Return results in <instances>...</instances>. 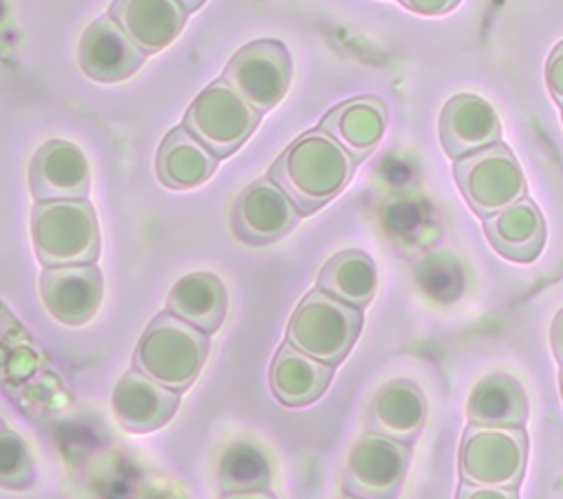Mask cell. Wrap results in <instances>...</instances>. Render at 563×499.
<instances>
[{
    "instance_id": "cell-1",
    "label": "cell",
    "mask_w": 563,
    "mask_h": 499,
    "mask_svg": "<svg viewBox=\"0 0 563 499\" xmlns=\"http://www.w3.org/2000/svg\"><path fill=\"white\" fill-rule=\"evenodd\" d=\"M356 160L323 130L295 138L268 169L301 215L319 211L334 200L354 174Z\"/></svg>"
},
{
    "instance_id": "cell-2",
    "label": "cell",
    "mask_w": 563,
    "mask_h": 499,
    "mask_svg": "<svg viewBox=\"0 0 563 499\" xmlns=\"http://www.w3.org/2000/svg\"><path fill=\"white\" fill-rule=\"evenodd\" d=\"M207 356L209 334L165 310L141 334L132 361L134 369L183 393L200 376Z\"/></svg>"
},
{
    "instance_id": "cell-3",
    "label": "cell",
    "mask_w": 563,
    "mask_h": 499,
    "mask_svg": "<svg viewBox=\"0 0 563 499\" xmlns=\"http://www.w3.org/2000/svg\"><path fill=\"white\" fill-rule=\"evenodd\" d=\"M31 242L44 268L95 264L101 237L92 204L86 198L35 202L31 211Z\"/></svg>"
},
{
    "instance_id": "cell-4",
    "label": "cell",
    "mask_w": 563,
    "mask_h": 499,
    "mask_svg": "<svg viewBox=\"0 0 563 499\" xmlns=\"http://www.w3.org/2000/svg\"><path fill=\"white\" fill-rule=\"evenodd\" d=\"M361 328L363 312L358 308L314 288L297 303L286 328V343L334 367L350 354Z\"/></svg>"
},
{
    "instance_id": "cell-5",
    "label": "cell",
    "mask_w": 563,
    "mask_h": 499,
    "mask_svg": "<svg viewBox=\"0 0 563 499\" xmlns=\"http://www.w3.org/2000/svg\"><path fill=\"white\" fill-rule=\"evenodd\" d=\"M528 462L523 426L468 424L460 442V477L477 486L517 488Z\"/></svg>"
},
{
    "instance_id": "cell-6",
    "label": "cell",
    "mask_w": 563,
    "mask_h": 499,
    "mask_svg": "<svg viewBox=\"0 0 563 499\" xmlns=\"http://www.w3.org/2000/svg\"><path fill=\"white\" fill-rule=\"evenodd\" d=\"M257 112L224 79L209 84L187 108L183 127L191 132L213 156L238 152L260 123Z\"/></svg>"
},
{
    "instance_id": "cell-7",
    "label": "cell",
    "mask_w": 563,
    "mask_h": 499,
    "mask_svg": "<svg viewBox=\"0 0 563 499\" xmlns=\"http://www.w3.org/2000/svg\"><path fill=\"white\" fill-rule=\"evenodd\" d=\"M453 174L464 200L479 218H488L526 198L523 169L501 141L457 158Z\"/></svg>"
},
{
    "instance_id": "cell-8",
    "label": "cell",
    "mask_w": 563,
    "mask_h": 499,
    "mask_svg": "<svg viewBox=\"0 0 563 499\" xmlns=\"http://www.w3.org/2000/svg\"><path fill=\"white\" fill-rule=\"evenodd\" d=\"M409 444L372 431L361 433L345 455L341 488L358 499H396L409 468Z\"/></svg>"
},
{
    "instance_id": "cell-9",
    "label": "cell",
    "mask_w": 563,
    "mask_h": 499,
    "mask_svg": "<svg viewBox=\"0 0 563 499\" xmlns=\"http://www.w3.org/2000/svg\"><path fill=\"white\" fill-rule=\"evenodd\" d=\"M222 79L257 112H268L290 88L292 59L284 44L257 40L229 59Z\"/></svg>"
},
{
    "instance_id": "cell-10",
    "label": "cell",
    "mask_w": 563,
    "mask_h": 499,
    "mask_svg": "<svg viewBox=\"0 0 563 499\" xmlns=\"http://www.w3.org/2000/svg\"><path fill=\"white\" fill-rule=\"evenodd\" d=\"M46 312L68 328L86 325L103 301V279L95 264L51 266L40 275Z\"/></svg>"
},
{
    "instance_id": "cell-11",
    "label": "cell",
    "mask_w": 563,
    "mask_h": 499,
    "mask_svg": "<svg viewBox=\"0 0 563 499\" xmlns=\"http://www.w3.org/2000/svg\"><path fill=\"white\" fill-rule=\"evenodd\" d=\"M299 215L279 185L271 178H260L238 196L231 222L242 242L262 246L284 237L297 224Z\"/></svg>"
},
{
    "instance_id": "cell-12",
    "label": "cell",
    "mask_w": 563,
    "mask_h": 499,
    "mask_svg": "<svg viewBox=\"0 0 563 499\" xmlns=\"http://www.w3.org/2000/svg\"><path fill=\"white\" fill-rule=\"evenodd\" d=\"M29 187L35 202L84 200L90 191L88 156L70 141H46L31 158Z\"/></svg>"
},
{
    "instance_id": "cell-13",
    "label": "cell",
    "mask_w": 563,
    "mask_h": 499,
    "mask_svg": "<svg viewBox=\"0 0 563 499\" xmlns=\"http://www.w3.org/2000/svg\"><path fill=\"white\" fill-rule=\"evenodd\" d=\"M180 404V393L156 382L139 369L121 374L112 389L114 420L128 433H152L165 426Z\"/></svg>"
},
{
    "instance_id": "cell-14",
    "label": "cell",
    "mask_w": 563,
    "mask_h": 499,
    "mask_svg": "<svg viewBox=\"0 0 563 499\" xmlns=\"http://www.w3.org/2000/svg\"><path fill=\"white\" fill-rule=\"evenodd\" d=\"M145 55L119 29L110 15L90 22L77 42V62L86 77L101 84H117L132 77Z\"/></svg>"
},
{
    "instance_id": "cell-15",
    "label": "cell",
    "mask_w": 563,
    "mask_h": 499,
    "mask_svg": "<svg viewBox=\"0 0 563 499\" xmlns=\"http://www.w3.org/2000/svg\"><path fill=\"white\" fill-rule=\"evenodd\" d=\"M440 143L457 160L501 141V121L495 108L477 95H455L440 112Z\"/></svg>"
},
{
    "instance_id": "cell-16",
    "label": "cell",
    "mask_w": 563,
    "mask_h": 499,
    "mask_svg": "<svg viewBox=\"0 0 563 499\" xmlns=\"http://www.w3.org/2000/svg\"><path fill=\"white\" fill-rule=\"evenodd\" d=\"M427 413L429 407L422 389L407 378H396L385 382L369 400L365 426L372 433L411 444L420 435Z\"/></svg>"
},
{
    "instance_id": "cell-17",
    "label": "cell",
    "mask_w": 563,
    "mask_h": 499,
    "mask_svg": "<svg viewBox=\"0 0 563 499\" xmlns=\"http://www.w3.org/2000/svg\"><path fill=\"white\" fill-rule=\"evenodd\" d=\"M110 18L143 55L167 48L183 31L187 11L178 0H114Z\"/></svg>"
},
{
    "instance_id": "cell-18",
    "label": "cell",
    "mask_w": 563,
    "mask_h": 499,
    "mask_svg": "<svg viewBox=\"0 0 563 499\" xmlns=\"http://www.w3.org/2000/svg\"><path fill=\"white\" fill-rule=\"evenodd\" d=\"M387 127V106L383 99L365 95L334 106L319 130L330 134L356 163L367 158L380 143Z\"/></svg>"
},
{
    "instance_id": "cell-19",
    "label": "cell",
    "mask_w": 563,
    "mask_h": 499,
    "mask_svg": "<svg viewBox=\"0 0 563 499\" xmlns=\"http://www.w3.org/2000/svg\"><path fill=\"white\" fill-rule=\"evenodd\" d=\"M484 233L490 246L506 259L534 262L545 244V220L541 209L521 198L510 207L484 218Z\"/></svg>"
},
{
    "instance_id": "cell-20",
    "label": "cell",
    "mask_w": 563,
    "mask_h": 499,
    "mask_svg": "<svg viewBox=\"0 0 563 499\" xmlns=\"http://www.w3.org/2000/svg\"><path fill=\"white\" fill-rule=\"evenodd\" d=\"M332 376V365L299 352L290 343H282L268 369V385L282 404L306 407L323 396Z\"/></svg>"
},
{
    "instance_id": "cell-21",
    "label": "cell",
    "mask_w": 563,
    "mask_h": 499,
    "mask_svg": "<svg viewBox=\"0 0 563 499\" xmlns=\"http://www.w3.org/2000/svg\"><path fill=\"white\" fill-rule=\"evenodd\" d=\"M165 306L169 314L183 319L205 334H213L224 323L229 297L224 284L213 273L196 270L176 279V284L169 288Z\"/></svg>"
},
{
    "instance_id": "cell-22",
    "label": "cell",
    "mask_w": 563,
    "mask_h": 499,
    "mask_svg": "<svg viewBox=\"0 0 563 499\" xmlns=\"http://www.w3.org/2000/svg\"><path fill=\"white\" fill-rule=\"evenodd\" d=\"M466 418L471 424L482 426H523L528 420L523 385L501 372L479 378L468 393Z\"/></svg>"
},
{
    "instance_id": "cell-23",
    "label": "cell",
    "mask_w": 563,
    "mask_h": 499,
    "mask_svg": "<svg viewBox=\"0 0 563 499\" xmlns=\"http://www.w3.org/2000/svg\"><path fill=\"white\" fill-rule=\"evenodd\" d=\"M218 160V156L180 125L163 138L156 154V174L169 189H194L213 176Z\"/></svg>"
},
{
    "instance_id": "cell-24",
    "label": "cell",
    "mask_w": 563,
    "mask_h": 499,
    "mask_svg": "<svg viewBox=\"0 0 563 499\" xmlns=\"http://www.w3.org/2000/svg\"><path fill=\"white\" fill-rule=\"evenodd\" d=\"M317 288L352 308L363 310L378 290L376 264L363 251H341L321 266Z\"/></svg>"
},
{
    "instance_id": "cell-25",
    "label": "cell",
    "mask_w": 563,
    "mask_h": 499,
    "mask_svg": "<svg viewBox=\"0 0 563 499\" xmlns=\"http://www.w3.org/2000/svg\"><path fill=\"white\" fill-rule=\"evenodd\" d=\"M273 466L266 453L251 442H233L224 448L218 464V486L222 495L268 490Z\"/></svg>"
},
{
    "instance_id": "cell-26",
    "label": "cell",
    "mask_w": 563,
    "mask_h": 499,
    "mask_svg": "<svg viewBox=\"0 0 563 499\" xmlns=\"http://www.w3.org/2000/svg\"><path fill=\"white\" fill-rule=\"evenodd\" d=\"M35 481V459L26 440L11 429L0 431V488L24 490Z\"/></svg>"
},
{
    "instance_id": "cell-27",
    "label": "cell",
    "mask_w": 563,
    "mask_h": 499,
    "mask_svg": "<svg viewBox=\"0 0 563 499\" xmlns=\"http://www.w3.org/2000/svg\"><path fill=\"white\" fill-rule=\"evenodd\" d=\"M545 84L552 99L563 106V42H559L545 64Z\"/></svg>"
},
{
    "instance_id": "cell-28",
    "label": "cell",
    "mask_w": 563,
    "mask_h": 499,
    "mask_svg": "<svg viewBox=\"0 0 563 499\" xmlns=\"http://www.w3.org/2000/svg\"><path fill=\"white\" fill-rule=\"evenodd\" d=\"M455 499H519L517 488H499V486H477L462 481L457 486Z\"/></svg>"
},
{
    "instance_id": "cell-29",
    "label": "cell",
    "mask_w": 563,
    "mask_h": 499,
    "mask_svg": "<svg viewBox=\"0 0 563 499\" xmlns=\"http://www.w3.org/2000/svg\"><path fill=\"white\" fill-rule=\"evenodd\" d=\"M457 2L460 0H400V4L420 15H442L457 7Z\"/></svg>"
},
{
    "instance_id": "cell-30",
    "label": "cell",
    "mask_w": 563,
    "mask_h": 499,
    "mask_svg": "<svg viewBox=\"0 0 563 499\" xmlns=\"http://www.w3.org/2000/svg\"><path fill=\"white\" fill-rule=\"evenodd\" d=\"M550 347L554 358L563 365V308L554 314L550 325Z\"/></svg>"
},
{
    "instance_id": "cell-31",
    "label": "cell",
    "mask_w": 563,
    "mask_h": 499,
    "mask_svg": "<svg viewBox=\"0 0 563 499\" xmlns=\"http://www.w3.org/2000/svg\"><path fill=\"white\" fill-rule=\"evenodd\" d=\"M220 499H277L271 490H251V492H229Z\"/></svg>"
},
{
    "instance_id": "cell-32",
    "label": "cell",
    "mask_w": 563,
    "mask_h": 499,
    "mask_svg": "<svg viewBox=\"0 0 563 499\" xmlns=\"http://www.w3.org/2000/svg\"><path fill=\"white\" fill-rule=\"evenodd\" d=\"M207 0H178V4L189 13V11H196V9H200L202 4H205Z\"/></svg>"
},
{
    "instance_id": "cell-33",
    "label": "cell",
    "mask_w": 563,
    "mask_h": 499,
    "mask_svg": "<svg viewBox=\"0 0 563 499\" xmlns=\"http://www.w3.org/2000/svg\"><path fill=\"white\" fill-rule=\"evenodd\" d=\"M559 389H561V400H563V365H561V378H559Z\"/></svg>"
},
{
    "instance_id": "cell-34",
    "label": "cell",
    "mask_w": 563,
    "mask_h": 499,
    "mask_svg": "<svg viewBox=\"0 0 563 499\" xmlns=\"http://www.w3.org/2000/svg\"><path fill=\"white\" fill-rule=\"evenodd\" d=\"M339 499H358V497H352V495H345V492H343Z\"/></svg>"
},
{
    "instance_id": "cell-35",
    "label": "cell",
    "mask_w": 563,
    "mask_h": 499,
    "mask_svg": "<svg viewBox=\"0 0 563 499\" xmlns=\"http://www.w3.org/2000/svg\"><path fill=\"white\" fill-rule=\"evenodd\" d=\"M2 429H4V422H2V418H0V431H2Z\"/></svg>"
}]
</instances>
